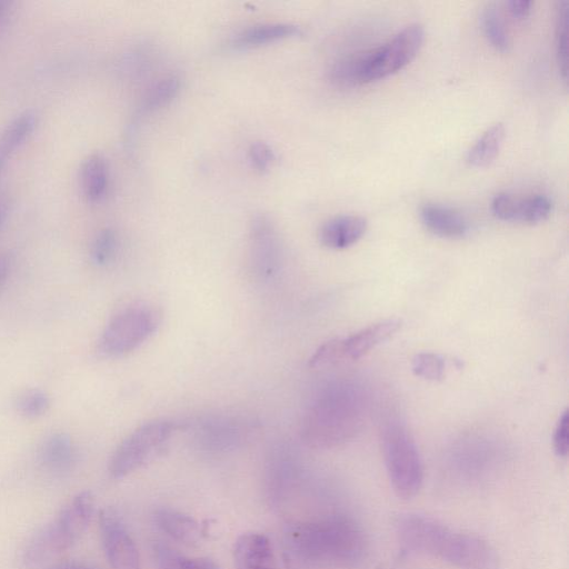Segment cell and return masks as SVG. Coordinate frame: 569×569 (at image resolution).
Wrapping results in <instances>:
<instances>
[{
  "label": "cell",
  "mask_w": 569,
  "mask_h": 569,
  "mask_svg": "<svg viewBox=\"0 0 569 569\" xmlns=\"http://www.w3.org/2000/svg\"><path fill=\"white\" fill-rule=\"evenodd\" d=\"M396 533L407 550L441 559L458 569H499V556L487 540L452 529L432 517L401 515L396 521Z\"/></svg>",
  "instance_id": "1"
},
{
  "label": "cell",
  "mask_w": 569,
  "mask_h": 569,
  "mask_svg": "<svg viewBox=\"0 0 569 569\" xmlns=\"http://www.w3.org/2000/svg\"><path fill=\"white\" fill-rule=\"evenodd\" d=\"M286 542L301 560L337 568H355L363 562L368 541L352 518L331 515L288 527Z\"/></svg>",
  "instance_id": "2"
},
{
  "label": "cell",
  "mask_w": 569,
  "mask_h": 569,
  "mask_svg": "<svg viewBox=\"0 0 569 569\" xmlns=\"http://www.w3.org/2000/svg\"><path fill=\"white\" fill-rule=\"evenodd\" d=\"M425 39L420 23H411L386 43L335 61L329 79L339 87H355L386 78L405 68L419 52Z\"/></svg>",
  "instance_id": "3"
},
{
  "label": "cell",
  "mask_w": 569,
  "mask_h": 569,
  "mask_svg": "<svg viewBox=\"0 0 569 569\" xmlns=\"http://www.w3.org/2000/svg\"><path fill=\"white\" fill-rule=\"evenodd\" d=\"M361 425L360 398L347 385L323 389L309 406L301 427V437L312 448L327 449L355 437Z\"/></svg>",
  "instance_id": "4"
},
{
  "label": "cell",
  "mask_w": 569,
  "mask_h": 569,
  "mask_svg": "<svg viewBox=\"0 0 569 569\" xmlns=\"http://www.w3.org/2000/svg\"><path fill=\"white\" fill-rule=\"evenodd\" d=\"M94 509V499L84 490L73 496L53 520L40 528L27 542L23 561L37 566L71 548L86 532Z\"/></svg>",
  "instance_id": "5"
},
{
  "label": "cell",
  "mask_w": 569,
  "mask_h": 569,
  "mask_svg": "<svg viewBox=\"0 0 569 569\" xmlns=\"http://www.w3.org/2000/svg\"><path fill=\"white\" fill-rule=\"evenodd\" d=\"M387 475L396 495L415 497L423 482V463L418 446L409 430L397 422L385 428L381 438Z\"/></svg>",
  "instance_id": "6"
},
{
  "label": "cell",
  "mask_w": 569,
  "mask_h": 569,
  "mask_svg": "<svg viewBox=\"0 0 569 569\" xmlns=\"http://www.w3.org/2000/svg\"><path fill=\"white\" fill-rule=\"evenodd\" d=\"M176 423L164 419L148 421L131 431L113 451L108 470L113 479L132 473L159 455L174 433Z\"/></svg>",
  "instance_id": "7"
},
{
  "label": "cell",
  "mask_w": 569,
  "mask_h": 569,
  "mask_svg": "<svg viewBox=\"0 0 569 569\" xmlns=\"http://www.w3.org/2000/svg\"><path fill=\"white\" fill-rule=\"evenodd\" d=\"M159 317L147 306H130L114 315L98 340V350L109 358L124 356L144 343L157 330Z\"/></svg>",
  "instance_id": "8"
},
{
  "label": "cell",
  "mask_w": 569,
  "mask_h": 569,
  "mask_svg": "<svg viewBox=\"0 0 569 569\" xmlns=\"http://www.w3.org/2000/svg\"><path fill=\"white\" fill-rule=\"evenodd\" d=\"M399 319H386L369 325L357 332L322 343L310 358L309 365L318 368L342 360H357L393 336L400 328Z\"/></svg>",
  "instance_id": "9"
},
{
  "label": "cell",
  "mask_w": 569,
  "mask_h": 569,
  "mask_svg": "<svg viewBox=\"0 0 569 569\" xmlns=\"http://www.w3.org/2000/svg\"><path fill=\"white\" fill-rule=\"evenodd\" d=\"M282 244L272 220L263 213L252 217L249 226V266L262 281L273 278L281 268Z\"/></svg>",
  "instance_id": "10"
},
{
  "label": "cell",
  "mask_w": 569,
  "mask_h": 569,
  "mask_svg": "<svg viewBox=\"0 0 569 569\" xmlns=\"http://www.w3.org/2000/svg\"><path fill=\"white\" fill-rule=\"evenodd\" d=\"M253 427V422L243 416L219 413L200 418L193 425L192 433L202 450L223 452L239 447Z\"/></svg>",
  "instance_id": "11"
},
{
  "label": "cell",
  "mask_w": 569,
  "mask_h": 569,
  "mask_svg": "<svg viewBox=\"0 0 569 569\" xmlns=\"http://www.w3.org/2000/svg\"><path fill=\"white\" fill-rule=\"evenodd\" d=\"M99 532L106 559L112 569H140L136 543L114 509L108 507L100 511Z\"/></svg>",
  "instance_id": "12"
},
{
  "label": "cell",
  "mask_w": 569,
  "mask_h": 569,
  "mask_svg": "<svg viewBox=\"0 0 569 569\" xmlns=\"http://www.w3.org/2000/svg\"><path fill=\"white\" fill-rule=\"evenodd\" d=\"M493 214L500 220L538 223L546 220L552 211V202L545 194H531L517 198L506 192L495 196L491 202Z\"/></svg>",
  "instance_id": "13"
},
{
  "label": "cell",
  "mask_w": 569,
  "mask_h": 569,
  "mask_svg": "<svg viewBox=\"0 0 569 569\" xmlns=\"http://www.w3.org/2000/svg\"><path fill=\"white\" fill-rule=\"evenodd\" d=\"M236 569H278L269 538L256 531L242 533L234 543Z\"/></svg>",
  "instance_id": "14"
},
{
  "label": "cell",
  "mask_w": 569,
  "mask_h": 569,
  "mask_svg": "<svg viewBox=\"0 0 569 569\" xmlns=\"http://www.w3.org/2000/svg\"><path fill=\"white\" fill-rule=\"evenodd\" d=\"M367 230V220L357 214H341L327 220L319 230L322 246L333 250L357 243Z\"/></svg>",
  "instance_id": "15"
},
{
  "label": "cell",
  "mask_w": 569,
  "mask_h": 569,
  "mask_svg": "<svg viewBox=\"0 0 569 569\" xmlns=\"http://www.w3.org/2000/svg\"><path fill=\"white\" fill-rule=\"evenodd\" d=\"M420 219L430 232L441 238H462L469 231L466 217L448 206L426 203L420 208Z\"/></svg>",
  "instance_id": "16"
},
{
  "label": "cell",
  "mask_w": 569,
  "mask_h": 569,
  "mask_svg": "<svg viewBox=\"0 0 569 569\" xmlns=\"http://www.w3.org/2000/svg\"><path fill=\"white\" fill-rule=\"evenodd\" d=\"M77 451L72 439L63 432L47 437L39 449V461L49 472L63 473L74 463Z\"/></svg>",
  "instance_id": "17"
},
{
  "label": "cell",
  "mask_w": 569,
  "mask_h": 569,
  "mask_svg": "<svg viewBox=\"0 0 569 569\" xmlns=\"http://www.w3.org/2000/svg\"><path fill=\"white\" fill-rule=\"evenodd\" d=\"M154 523L170 538L184 543H196L201 537L199 523L178 510L162 507L153 513Z\"/></svg>",
  "instance_id": "18"
},
{
  "label": "cell",
  "mask_w": 569,
  "mask_h": 569,
  "mask_svg": "<svg viewBox=\"0 0 569 569\" xmlns=\"http://www.w3.org/2000/svg\"><path fill=\"white\" fill-rule=\"evenodd\" d=\"M301 33L299 26L287 22L260 23L241 30L233 39L236 48L268 44Z\"/></svg>",
  "instance_id": "19"
},
{
  "label": "cell",
  "mask_w": 569,
  "mask_h": 569,
  "mask_svg": "<svg viewBox=\"0 0 569 569\" xmlns=\"http://www.w3.org/2000/svg\"><path fill=\"white\" fill-rule=\"evenodd\" d=\"M37 123V113L28 110L17 116L2 129L0 132V178L8 158L31 136Z\"/></svg>",
  "instance_id": "20"
},
{
  "label": "cell",
  "mask_w": 569,
  "mask_h": 569,
  "mask_svg": "<svg viewBox=\"0 0 569 569\" xmlns=\"http://www.w3.org/2000/svg\"><path fill=\"white\" fill-rule=\"evenodd\" d=\"M109 171L106 159L99 153L88 156L80 168V186L90 202L100 201L108 189Z\"/></svg>",
  "instance_id": "21"
},
{
  "label": "cell",
  "mask_w": 569,
  "mask_h": 569,
  "mask_svg": "<svg viewBox=\"0 0 569 569\" xmlns=\"http://www.w3.org/2000/svg\"><path fill=\"white\" fill-rule=\"evenodd\" d=\"M505 138L502 123L489 127L473 143L467 153L470 166L482 168L489 166L498 156Z\"/></svg>",
  "instance_id": "22"
},
{
  "label": "cell",
  "mask_w": 569,
  "mask_h": 569,
  "mask_svg": "<svg viewBox=\"0 0 569 569\" xmlns=\"http://www.w3.org/2000/svg\"><path fill=\"white\" fill-rule=\"evenodd\" d=\"M179 89L180 79L174 74L166 76L152 83L140 101L138 119L169 104L179 92Z\"/></svg>",
  "instance_id": "23"
},
{
  "label": "cell",
  "mask_w": 569,
  "mask_h": 569,
  "mask_svg": "<svg viewBox=\"0 0 569 569\" xmlns=\"http://www.w3.org/2000/svg\"><path fill=\"white\" fill-rule=\"evenodd\" d=\"M153 553L159 569H220L209 558H190L163 543H156Z\"/></svg>",
  "instance_id": "24"
},
{
  "label": "cell",
  "mask_w": 569,
  "mask_h": 569,
  "mask_svg": "<svg viewBox=\"0 0 569 569\" xmlns=\"http://www.w3.org/2000/svg\"><path fill=\"white\" fill-rule=\"evenodd\" d=\"M481 29L496 50L507 52L510 39L506 31L501 14L493 3L486 4L480 12Z\"/></svg>",
  "instance_id": "25"
},
{
  "label": "cell",
  "mask_w": 569,
  "mask_h": 569,
  "mask_svg": "<svg viewBox=\"0 0 569 569\" xmlns=\"http://www.w3.org/2000/svg\"><path fill=\"white\" fill-rule=\"evenodd\" d=\"M568 17L569 2L559 1L556 16V57L560 74L567 81L568 73Z\"/></svg>",
  "instance_id": "26"
},
{
  "label": "cell",
  "mask_w": 569,
  "mask_h": 569,
  "mask_svg": "<svg viewBox=\"0 0 569 569\" xmlns=\"http://www.w3.org/2000/svg\"><path fill=\"white\" fill-rule=\"evenodd\" d=\"M411 369L417 377L439 381L445 377L446 360L435 352H419L411 361Z\"/></svg>",
  "instance_id": "27"
},
{
  "label": "cell",
  "mask_w": 569,
  "mask_h": 569,
  "mask_svg": "<svg viewBox=\"0 0 569 569\" xmlns=\"http://www.w3.org/2000/svg\"><path fill=\"white\" fill-rule=\"evenodd\" d=\"M14 407L20 415L27 418H37L48 411L50 398L40 389H28L16 397Z\"/></svg>",
  "instance_id": "28"
},
{
  "label": "cell",
  "mask_w": 569,
  "mask_h": 569,
  "mask_svg": "<svg viewBox=\"0 0 569 569\" xmlns=\"http://www.w3.org/2000/svg\"><path fill=\"white\" fill-rule=\"evenodd\" d=\"M118 238L112 229L101 230L93 239L90 250L92 261L104 266L112 260L117 252Z\"/></svg>",
  "instance_id": "29"
},
{
  "label": "cell",
  "mask_w": 569,
  "mask_h": 569,
  "mask_svg": "<svg viewBox=\"0 0 569 569\" xmlns=\"http://www.w3.org/2000/svg\"><path fill=\"white\" fill-rule=\"evenodd\" d=\"M249 161L258 171H266L274 161V152L269 144L262 141L253 142L249 148Z\"/></svg>",
  "instance_id": "30"
},
{
  "label": "cell",
  "mask_w": 569,
  "mask_h": 569,
  "mask_svg": "<svg viewBox=\"0 0 569 569\" xmlns=\"http://www.w3.org/2000/svg\"><path fill=\"white\" fill-rule=\"evenodd\" d=\"M569 417L568 411L565 410L555 428L553 432V450L557 453V456L565 458L568 455V447H569Z\"/></svg>",
  "instance_id": "31"
},
{
  "label": "cell",
  "mask_w": 569,
  "mask_h": 569,
  "mask_svg": "<svg viewBox=\"0 0 569 569\" xmlns=\"http://www.w3.org/2000/svg\"><path fill=\"white\" fill-rule=\"evenodd\" d=\"M532 1L512 0L507 3L510 13L517 19L527 18L532 9Z\"/></svg>",
  "instance_id": "32"
},
{
  "label": "cell",
  "mask_w": 569,
  "mask_h": 569,
  "mask_svg": "<svg viewBox=\"0 0 569 569\" xmlns=\"http://www.w3.org/2000/svg\"><path fill=\"white\" fill-rule=\"evenodd\" d=\"M12 267V257L7 252L0 253V289L8 280Z\"/></svg>",
  "instance_id": "33"
},
{
  "label": "cell",
  "mask_w": 569,
  "mask_h": 569,
  "mask_svg": "<svg viewBox=\"0 0 569 569\" xmlns=\"http://www.w3.org/2000/svg\"><path fill=\"white\" fill-rule=\"evenodd\" d=\"M48 569H92L87 565L76 561H62L50 566Z\"/></svg>",
  "instance_id": "34"
},
{
  "label": "cell",
  "mask_w": 569,
  "mask_h": 569,
  "mask_svg": "<svg viewBox=\"0 0 569 569\" xmlns=\"http://www.w3.org/2000/svg\"><path fill=\"white\" fill-rule=\"evenodd\" d=\"M10 209V202L7 198H0V229L3 226Z\"/></svg>",
  "instance_id": "35"
},
{
  "label": "cell",
  "mask_w": 569,
  "mask_h": 569,
  "mask_svg": "<svg viewBox=\"0 0 569 569\" xmlns=\"http://www.w3.org/2000/svg\"><path fill=\"white\" fill-rule=\"evenodd\" d=\"M10 4L11 3L9 1L0 0V24L8 14L10 10Z\"/></svg>",
  "instance_id": "36"
}]
</instances>
